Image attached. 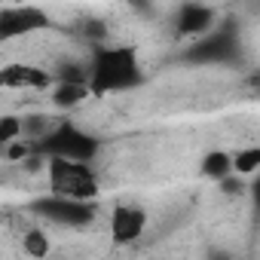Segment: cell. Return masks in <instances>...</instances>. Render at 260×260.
<instances>
[{"label":"cell","instance_id":"cell-1","mask_svg":"<svg viewBox=\"0 0 260 260\" xmlns=\"http://www.w3.org/2000/svg\"><path fill=\"white\" fill-rule=\"evenodd\" d=\"M86 74H89L86 92L95 98H104L110 92L135 89L144 80L141 64H138V52L132 46H95Z\"/></svg>","mask_w":260,"mask_h":260},{"label":"cell","instance_id":"cell-2","mask_svg":"<svg viewBox=\"0 0 260 260\" xmlns=\"http://www.w3.org/2000/svg\"><path fill=\"white\" fill-rule=\"evenodd\" d=\"M28 144L43 159H68V162H83V166H89L101 153V138L83 132L74 122H55L40 141H28Z\"/></svg>","mask_w":260,"mask_h":260},{"label":"cell","instance_id":"cell-3","mask_svg":"<svg viewBox=\"0 0 260 260\" xmlns=\"http://www.w3.org/2000/svg\"><path fill=\"white\" fill-rule=\"evenodd\" d=\"M49 169V190L58 199H74V202H92L98 196V175L92 166L83 162H68V159H46Z\"/></svg>","mask_w":260,"mask_h":260},{"label":"cell","instance_id":"cell-4","mask_svg":"<svg viewBox=\"0 0 260 260\" xmlns=\"http://www.w3.org/2000/svg\"><path fill=\"white\" fill-rule=\"evenodd\" d=\"M236 58H239V37L230 25H214L184 52V61L190 64H233Z\"/></svg>","mask_w":260,"mask_h":260},{"label":"cell","instance_id":"cell-5","mask_svg":"<svg viewBox=\"0 0 260 260\" xmlns=\"http://www.w3.org/2000/svg\"><path fill=\"white\" fill-rule=\"evenodd\" d=\"M31 211L40 214L43 220L61 223V226H89L95 220L92 202H74V199H58V196H43V199L31 202Z\"/></svg>","mask_w":260,"mask_h":260},{"label":"cell","instance_id":"cell-6","mask_svg":"<svg viewBox=\"0 0 260 260\" xmlns=\"http://www.w3.org/2000/svg\"><path fill=\"white\" fill-rule=\"evenodd\" d=\"M40 28H49V16L37 7H4L0 10V43L19 40Z\"/></svg>","mask_w":260,"mask_h":260},{"label":"cell","instance_id":"cell-7","mask_svg":"<svg viewBox=\"0 0 260 260\" xmlns=\"http://www.w3.org/2000/svg\"><path fill=\"white\" fill-rule=\"evenodd\" d=\"M147 226V211L138 205H116L113 217H110V236L116 245H128V242H138L141 233Z\"/></svg>","mask_w":260,"mask_h":260},{"label":"cell","instance_id":"cell-8","mask_svg":"<svg viewBox=\"0 0 260 260\" xmlns=\"http://www.w3.org/2000/svg\"><path fill=\"white\" fill-rule=\"evenodd\" d=\"M52 83V74L34 64H4L0 68V89H46Z\"/></svg>","mask_w":260,"mask_h":260},{"label":"cell","instance_id":"cell-9","mask_svg":"<svg viewBox=\"0 0 260 260\" xmlns=\"http://www.w3.org/2000/svg\"><path fill=\"white\" fill-rule=\"evenodd\" d=\"M217 22V13L205 4H184L178 7V16H175V28L181 37H205Z\"/></svg>","mask_w":260,"mask_h":260},{"label":"cell","instance_id":"cell-10","mask_svg":"<svg viewBox=\"0 0 260 260\" xmlns=\"http://www.w3.org/2000/svg\"><path fill=\"white\" fill-rule=\"evenodd\" d=\"M202 178L208 181H223L226 175H233V156L226 150H208L202 156V166H199Z\"/></svg>","mask_w":260,"mask_h":260},{"label":"cell","instance_id":"cell-11","mask_svg":"<svg viewBox=\"0 0 260 260\" xmlns=\"http://www.w3.org/2000/svg\"><path fill=\"white\" fill-rule=\"evenodd\" d=\"M83 98H89L86 86H68V83H58V86L52 89V104H55L58 110H71V107H77Z\"/></svg>","mask_w":260,"mask_h":260},{"label":"cell","instance_id":"cell-12","mask_svg":"<svg viewBox=\"0 0 260 260\" xmlns=\"http://www.w3.org/2000/svg\"><path fill=\"white\" fill-rule=\"evenodd\" d=\"M260 169V147H245L233 156V175L239 178H254Z\"/></svg>","mask_w":260,"mask_h":260},{"label":"cell","instance_id":"cell-13","mask_svg":"<svg viewBox=\"0 0 260 260\" xmlns=\"http://www.w3.org/2000/svg\"><path fill=\"white\" fill-rule=\"evenodd\" d=\"M22 245H25V254L34 257V260H43L49 254V236L43 230H28L25 239H22Z\"/></svg>","mask_w":260,"mask_h":260},{"label":"cell","instance_id":"cell-14","mask_svg":"<svg viewBox=\"0 0 260 260\" xmlns=\"http://www.w3.org/2000/svg\"><path fill=\"white\" fill-rule=\"evenodd\" d=\"M86 64H80V61H61L58 64V74H55V80L58 83H68V86H86Z\"/></svg>","mask_w":260,"mask_h":260},{"label":"cell","instance_id":"cell-15","mask_svg":"<svg viewBox=\"0 0 260 260\" xmlns=\"http://www.w3.org/2000/svg\"><path fill=\"white\" fill-rule=\"evenodd\" d=\"M49 128H52V119L43 116V113H34V116H25L22 119V135H31L34 141H40Z\"/></svg>","mask_w":260,"mask_h":260},{"label":"cell","instance_id":"cell-16","mask_svg":"<svg viewBox=\"0 0 260 260\" xmlns=\"http://www.w3.org/2000/svg\"><path fill=\"white\" fill-rule=\"evenodd\" d=\"M22 135V116H0V147H10Z\"/></svg>","mask_w":260,"mask_h":260},{"label":"cell","instance_id":"cell-17","mask_svg":"<svg viewBox=\"0 0 260 260\" xmlns=\"http://www.w3.org/2000/svg\"><path fill=\"white\" fill-rule=\"evenodd\" d=\"M217 187H220V193L223 196H245V178H239V175H226L223 181H217Z\"/></svg>","mask_w":260,"mask_h":260},{"label":"cell","instance_id":"cell-18","mask_svg":"<svg viewBox=\"0 0 260 260\" xmlns=\"http://www.w3.org/2000/svg\"><path fill=\"white\" fill-rule=\"evenodd\" d=\"M83 34H86L89 40L101 43V40L107 37V28H104V22H98V19H89V22H83Z\"/></svg>","mask_w":260,"mask_h":260},{"label":"cell","instance_id":"cell-19","mask_svg":"<svg viewBox=\"0 0 260 260\" xmlns=\"http://www.w3.org/2000/svg\"><path fill=\"white\" fill-rule=\"evenodd\" d=\"M28 153H31V144H25V141H13L7 147V159H13V162H25Z\"/></svg>","mask_w":260,"mask_h":260},{"label":"cell","instance_id":"cell-20","mask_svg":"<svg viewBox=\"0 0 260 260\" xmlns=\"http://www.w3.org/2000/svg\"><path fill=\"white\" fill-rule=\"evenodd\" d=\"M208 260H230V257H223V254H211Z\"/></svg>","mask_w":260,"mask_h":260}]
</instances>
